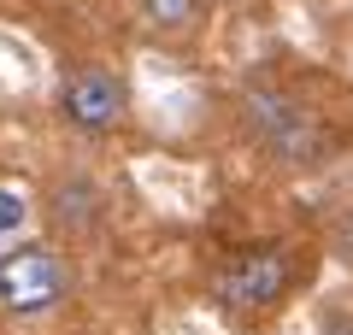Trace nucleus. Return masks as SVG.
I'll return each instance as SVG.
<instances>
[{"label": "nucleus", "instance_id": "f257e3e1", "mask_svg": "<svg viewBox=\"0 0 353 335\" xmlns=\"http://www.w3.org/2000/svg\"><path fill=\"white\" fill-rule=\"evenodd\" d=\"M241 124L253 130L265 153H277L283 165H318L330 153V136L294 94H283L277 83H248L241 88Z\"/></svg>", "mask_w": 353, "mask_h": 335}, {"label": "nucleus", "instance_id": "f03ea898", "mask_svg": "<svg viewBox=\"0 0 353 335\" xmlns=\"http://www.w3.org/2000/svg\"><path fill=\"white\" fill-rule=\"evenodd\" d=\"M65 288H71V276L53 247H18L0 259V306L12 318H48L65 300Z\"/></svg>", "mask_w": 353, "mask_h": 335}, {"label": "nucleus", "instance_id": "7ed1b4c3", "mask_svg": "<svg viewBox=\"0 0 353 335\" xmlns=\"http://www.w3.org/2000/svg\"><path fill=\"white\" fill-rule=\"evenodd\" d=\"M294 283V259L289 247H259V253H241L224 276H218V300L224 312L236 318H253V312H271Z\"/></svg>", "mask_w": 353, "mask_h": 335}, {"label": "nucleus", "instance_id": "20e7f679", "mask_svg": "<svg viewBox=\"0 0 353 335\" xmlns=\"http://www.w3.org/2000/svg\"><path fill=\"white\" fill-rule=\"evenodd\" d=\"M59 112H65V124H71L77 136H112V130L124 124V112H130V88H124V77L106 71V65H83V71L65 83Z\"/></svg>", "mask_w": 353, "mask_h": 335}, {"label": "nucleus", "instance_id": "39448f33", "mask_svg": "<svg viewBox=\"0 0 353 335\" xmlns=\"http://www.w3.org/2000/svg\"><path fill=\"white\" fill-rule=\"evenodd\" d=\"M48 223L59 230V236H71V241H83V236H94L106 223V194H101V183L94 176H83V171H71V176H59V183L48 188Z\"/></svg>", "mask_w": 353, "mask_h": 335}, {"label": "nucleus", "instance_id": "423d86ee", "mask_svg": "<svg viewBox=\"0 0 353 335\" xmlns=\"http://www.w3.org/2000/svg\"><path fill=\"white\" fill-rule=\"evenodd\" d=\"M141 12H148L153 30L176 36V30H189L194 18H201V0H141Z\"/></svg>", "mask_w": 353, "mask_h": 335}, {"label": "nucleus", "instance_id": "0eeeda50", "mask_svg": "<svg viewBox=\"0 0 353 335\" xmlns=\"http://www.w3.org/2000/svg\"><path fill=\"white\" fill-rule=\"evenodd\" d=\"M30 194L24 188H12V183H0V241H12V236H24V223H30Z\"/></svg>", "mask_w": 353, "mask_h": 335}, {"label": "nucleus", "instance_id": "6e6552de", "mask_svg": "<svg viewBox=\"0 0 353 335\" xmlns=\"http://www.w3.org/2000/svg\"><path fill=\"white\" fill-rule=\"evenodd\" d=\"M330 335H353V323H347V318H336V323H330Z\"/></svg>", "mask_w": 353, "mask_h": 335}]
</instances>
